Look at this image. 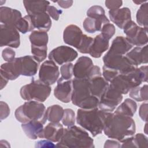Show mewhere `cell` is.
Returning a JSON list of instances; mask_svg holds the SVG:
<instances>
[{"instance_id": "obj_1", "label": "cell", "mask_w": 148, "mask_h": 148, "mask_svg": "<svg viewBox=\"0 0 148 148\" xmlns=\"http://www.w3.org/2000/svg\"><path fill=\"white\" fill-rule=\"evenodd\" d=\"M103 131L108 138L122 143L135 134V123L131 117L110 112Z\"/></svg>"}, {"instance_id": "obj_2", "label": "cell", "mask_w": 148, "mask_h": 148, "mask_svg": "<svg viewBox=\"0 0 148 148\" xmlns=\"http://www.w3.org/2000/svg\"><path fill=\"white\" fill-rule=\"evenodd\" d=\"M109 113L98 108L91 109L80 108L77 111L76 120L79 125L89 131L94 137L102 132Z\"/></svg>"}, {"instance_id": "obj_3", "label": "cell", "mask_w": 148, "mask_h": 148, "mask_svg": "<svg viewBox=\"0 0 148 148\" xmlns=\"http://www.w3.org/2000/svg\"><path fill=\"white\" fill-rule=\"evenodd\" d=\"M72 83L71 101L73 105L84 109L98 108L99 99L92 95L89 79L75 78L72 80Z\"/></svg>"}, {"instance_id": "obj_4", "label": "cell", "mask_w": 148, "mask_h": 148, "mask_svg": "<svg viewBox=\"0 0 148 148\" xmlns=\"http://www.w3.org/2000/svg\"><path fill=\"white\" fill-rule=\"evenodd\" d=\"M57 147H94V140L88 133L79 127L73 125L64 129L61 140L57 142Z\"/></svg>"}, {"instance_id": "obj_5", "label": "cell", "mask_w": 148, "mask_h": 148, "mask_svg": "<svg viewBox=\"0 0 148 148\" xmlns=\"http://www.w3.org/2000/svg\"><path fill=\"white\" fill-rule=\"evenodd\" d=\"M46 112V107L42 102L28 101L16 109L14 116L16 120L21 123L38 120L44 124L47 120Z\"/></svg>"}, {"instance_id": "obj_6", "label": "cell", "mask_w": 148, "mask_h": 148, "mask_svg": "<svg viewBox=\"0 0 148 148\" xmlns=\"http://www.w3.org/2000/svg\"><path fill=\"white\" fill-rule=\"evenodd\" d=\"M51 91L50 86L40 80H32L29 84L21 87L20 94L21 98L25 101H35L40 102L45 101Z\"/></svg>"}, {"instance_id": "obj_7", "label": "cell", "mask_w": 148, "mask_h": 148, "mask_svg": "<svg viewBox=\"0 0 148 148\" xmlns=\"http://www.w3.org/2000/svg\"><path fill=\"white\" fill-rule=\"evenodd\" d=\"M126 39L132 45L142 47L148 42L147 28L139 27L132 20L128 22L123 28Z\"/></svg>"}, {"instance_id": "obj_8", "label": "cell", "mask_w": 148, "mask_h": 148, "mask_svg": "<svg viewBox=\"0 0 148 148\" xmlns=\"http://www.w3.org/2000/svg\"><path fill=\"white\" fill-rule=\"evenodd\" d=\"M104 65L116 69L120 74H125L134 70V66L125 55H121L107 52L103 57Z\"/></svg>"}, {"instance_id": "obj_9", "label": "cell", "mask_w": 148, "mask_h": 148, "mask_svg": "<svg viewBox=\"0 0 148 148\" xmlns=\"http://www.w3.org/2000/svg\"><path fill=\"white\" fill-rule=\"evenodd\" d=\"M20 45L19 31L15 27L1 24L0 25V46H9L18 48Z\"/></svg>"}, {"instance_id": "obj_10", "label": "cell", "mask_w": 148, "mask_h": 148, "mask_svg": "<svg viewBox=\"0 0 148 148\" xmlns=\"http://www.w3.org/2000/svg\"><path fill=\"white\" fill-rule=\"evenodd\" d=\"M77 52L67 46H60L53 49L49 54L48 58L58 65L71 62L77 57Z\"/></svg>"}, {"instance_id": "obj_11", "label": "cell", "mask_w": 148, "mask_h": 148, "mask_svg": "<svg viewBox=\"0 0 148 148\" xmlns=\"http://www.w3.org/2000/svg\"><path fill=\"white\" fill-rule=\"evenodd\" d=\"M123 95L109 86L106 92L99 98L98 108L102 110L112 112L121 102Z\"/></svg>"}, {"instance_id": "obj_12", "label": "cell", "mask_w": 148, "mask_h": 148, "mask_svg": "<svg viewBox=\"0 0 148 148\" xmlns=\"http://www.w3.org/2000/svg\"><path fill=\"white\" fill-rule=\"evenodd\" d=\"M60 76L59 68L54 61L47 60L43 62L39 71V79L43 83L50 86L54 84Z\"/></svg>"}, {"instance_id": "obj_13", "label": "cell", "mask_w": 148, "mask_h": 148, "mask_svg": "<svg viewBox=\"0 0 148 148\" xmlns=\"http://www.w3.org/2000/svg\"><path fill=\"white\" fill-rule=\"evenodd\" d=\"M73 91L72 80H64L60 77L57 80V84L54 89L55 97L63 103L71 101Z\"/></svg>"}, {"instance_id": "obj_14", "label": "cell", "mask_w": 148, "mask_h": 148, "mask_svg": "<svg viewBox=\"0 0 148 148\" xmlns=\"http://www.w3.org/2000/svg\"><path fill=\"white\" fill-rule=\"evenodd\" d=\"M83 35L82 29L78 26L71 24L64 30L63 40L66 44L77 49L82 42Z\"/></svg>"}, {"instance_id": "obj_15", "label": "cell", "mask_w": 148, "mask_h": 148, "mask_svg": "<svg viewBox=\"0 0 148 148\" xmlns=\"http://www.w3.org/2000/svg\"><path fill=\"white\" fill-rule=\"evenodd\" d=\"M93 66V62L90 57L86 56L79 57L73 65V74L75 78L88 79Z\"/></svg>"}, {"instance_id": "obj_16", "label": "cell", "mask_w": 148, "mask_h": 148, "mask_svg": "<svg viewBox=\"0 0 148 148\" xmlns=\"http://www.w3.org/2000/svg\"><path fill=\"white\" fill-rule=\"evenodd\" d=\"M64 128L60 123H49L39 135V138L46 139L53 142H58L64 134Z\"/></svg>"}, {"instance_id": "obj_17", "label": "cell", "mask_w": 148, "mask_h": 148, "mask_svg": "<svg viewBox=\"0 0 148 148\" xmlns=\"http://www.w3.org/2000/svg\"><path fill=\"white\" fill-rule=\"evenodd\" d=\"M1 75L9 80H14L21 75V68L19 57L15 58L10 62H7L1 65Z\"/></svg>"}, {"instance_id": "obj_18", "label": "cell", "mask_w": 148, "mask_h": 148, "mask_svg": "<svg viewBox=\"0 0 148 148\" xmlns=\"http://www.w3.org/2000/svg\"><path fill=\"white\" fill-rule=\"evenodd\" d=\"M108 13L110 20L120 29H123L125 25L131 20V13L128 8L109 10Z\"/></svg>"}, {"instance_id": "obj_19", "label": "cell", "mask_w": 148, "mask_h": 148, "mask_svg": "<svg viewBox=\"0 0 148 148\" xmlns=\"http://www.w3.org/2000/svg\"><path fill=\"white\" fill-rule=\"evenodd\" d=\"M147 45L142 47H135L129 51L125 56L130 62L135 66L147 64Z\"/></svg>"}, {"instance_id": "obj_20", "label": "cell", "mask_w": 148, "mask_h": 148, "mask_svg": "<svg viewBox=\"0 0 148 148\" xmlns=\"http://www.w3.org/2000/svg\"><path fill=\"white\" fill-rule=\"evenodd\" d=\"M21 75L25 76H34L38 71L39 64L33 56H25L19 57Z\"/></svg>"}, {"instance_id": "obj_21", "label": "cell", "mask_w": 148, "mask_h": 148, "mask_svg": "<svg viewBox=\"0 0 148 148\" xmlns=\"http://www.w3.org/2000/svg\"><path fill=\"white\" fill-rule=\"evenodd\" d=\"M21 17H23L21 12L17 9L7 6L0 8L1 24L15 27L16 23Z\"/></svg>"}, {"instance_id": "obj_22", "label": "cell", "mask_w": 148, "mask_h": 148, "mask_svg": "<svg viewBox=\"0 0 148 148\" xmlns=\"http://www.w3.org/2000/svg\"><path fill=\"white\" fill-rule=\"evenodd\" d=\"M109 40L105 39L100 34L97 35L93 40L89 54L94 58H99L109 47Z\"/></svg>"}, {"instance_id": "obj_23", "label": "cell", "mask_w": 148, "mask_h": 148, "mask_svg": "<svg viewBox=\"0 0 148 148\" xmlns=\"http://www.w3.org/2000/svg\"><path fill=\"white\" fill-rule=\"evenodd\" d=\"M132 45L126 38L122 36L116 37L112 41L111 46L108 52L110 53L125 55L132 48Z\"/></svg>"}, {"instance_id": "obj_24", "label": "cell", "mask_w": 148, "mask_h": 148, "mask_svg": "<svg viewBox=\"0 0 148 148\" xmlns=\"http://www.w3.org/2000/svg\"><path fill=\"white\" fill-rule=\"evenodd\" d=\"M29 16L34 28H36L38 31L45 32H47L50 30L51 26V20L46 12Z\"/></svg>"}, {"instance_id": "obj_25", "label": "cell", "mask_w": 148, "mask_h": 148, "mask_svg": "<svg viewBox=\"0 0 148 148\" xmlns=\"http://www.w3.org/2000/svg\"><path fill=\"white\" fill-rule=\"evenodd\" d=\"M23 5L28 15H35L46 12L50 2L47 1H23Z\"/></svg>"}, {"instance_id": "obj_26", "label": "cell", "mask_w": 148, "mask_h": 148, "mask_svg": "<svg viewBox=\"0 0 148 148\" xmlns=\"http://www.w3.org/2000/svg\"><path fill=\"white\" fill-rule=\"evenodd\" d=\"M90 86L92 95L99 99L108 90L109 84L108 81L100 76L90 79Z\"/></svg>"}, {"instance_id": "obj_27", "label": "cell", "mask_w": 148, "mask_h": 148, "mask_svg": "<svg viewBox=\"0 0 148 148\" xmlns=\"http://www.w3.org/2000/svg\"><path fill=\"white\" fill-rule=\"evenodd\" d=\"M21 128L25 135L31 139H36L43 129V124L38 120L22 123Z\"/></svg>"}, {"instance_id": "obj_28", "label": "cell", "mask_w": 148, "mask_h": 148, "mask_svg": "<svg viewBox=\"0 0 148 148\" xmlns=\"http://www.w3.org/2000/svg\"><path fill=\"white\" fill-rule=\"evenodd\" d=\"M136 110V102L132 99L127 98L116 109L114 113L132 117Z\"/></svg>"}, {"instance_id": "obj_29", "label": "cell", "mask_w": 148, "mask_h": 148, "mask_svg": "<svg viewBox=\"0 0 148 148\" xmlns=\"http://www.w3.org/2000/svg\"><path fill=\"white\" fill-rule=\"evenodd\" d=\"M29 39L32 46L46 47L49 41V36L47 32L33 31L29 36Z\"/></svg>"}, {"instance_id": "obj_30", "label": "cell", "mask_w": 148, "mask_h": 148, "mask_svg": "<svg viewBox=\"0 0 148 148\" xmlns=\"http://www.w3.org/2000/svg\"><path fill=\"white\" fill-rule=\"evenodd\" d=\"M87 16L88 17L94 18L103 25L109 23V20L105 15L103 8L99 5H94L91 6L87 11Z\"/></svg>"}, {"instance_id": "obj_31", "label": "cell", "mask_w": 148, "mask_h": 148, "mask_svg": "<svg viewBox=\"0 0 148 148\" xmlns=\"http://www.w3.org/2000/svg\"><path fill=\"white\" fill-rule=\"evenodd\" d=\"M64 109L59 105H53L46 109L47 120L51 123H59L64 114Z\"/></svg>"}, {"instance_id": "obj_32", "label": "cell", "mask_w": 148, "mask_h": 148, "mask_svg": "<svg viewBox=\"0 0 148 148\" xmlns=\"http://www.w3.org/2000/svg\"><path fill=\"white\" fill-rule=\"evenodd\" d=\"M147 88V84H145L142 87H135L129 91V95L136 101H147L148 99Z\"/></svg>"}, {"instance_id": "obj_33", "label": "cell", "mask_w": 148, "mask_h": 148, "mask_svg": "<svg viewBox=\"0 0 148 148\" xmlns=\"http://www.w3.org/2000/svg\"><path fill=\"white\" fill-rule=\"evenodd\" d=\"M16 28L22 34L31 32L35 28L32 25L30 16L28 14L21 17L15 25Z\"/></svg>"}, {"instance_id": "obj_34", "label": "cell", "mask_w": 148, "mask_h": 148, "mask_svg": "<svg viewBox=\"0 0 148 148\" xmlns=\"http://www.w3.org/2000/svg\"><path fill=\"white\" fill-rule=\"evenodd\" d=\"M102 25L103 24L99 21L88 17H86L83 23L84 30L90 34H94L97 31H101Z\"/></svg>"}, {"instance_id": "obj_35", "label": "cell", "mask_w": 148, "mask_h": 148, "mask_svg": "<svg viewBox=\"0 0 148 148\" xmlns=\"http://www.w3.org/2000/svg\"><path fill=\"white\" fill-rule=\"evenodd\" d=\"M148 3L146 2L142 3L136 12V18L137 23L143 27L147 28V13H148Z\"/></svg>"}, {"instance_id": "obj_36", "label": "cell", "mask_w": 148, "mask_h": 148, "mask_svg": "<svg viewBox=\"0 0 148 148\" xmlns=\"http://www.w3.org/2000/svg\"><path fill=\"white\" fill-rule=\"evenodd\" d=\"M61 121L62 124L65 127H70L74 125L76 121L75 112L72 109L68 108L64 109Z\"/></svg>"}, {"instance_id": "obj_37", "label": "cell", "mask_w": 148, "mask_h": 148, "mask_svg": "<svg viewBox=\"0 0 148 148\" xmlns=\"http://www.w3.org/2000/svg\"><path fill=\"white\" fill-rule=\"evenodd\" d=\"M47 51V46L38 47L31 45V53L38 62H41L46 58Z\"/></svg>"}, {"instance_id": "obj_38", "label": "cell", "mask_w": 148, "mask_h": 148, "mask_svg": "<svg viewBox=\"0 0 148 148\" xmlns=\"http://www.w3.org/2000/svg\"><path fill=\"white\" fill-rule=\"evenodd\" d=\"M93 40L94 38L84 34L82 42L77 50L81 53L89 54L91 47L93 42Z\"/></svg>"}, {"instance_id": "obj_39", "label": "cell", "mask_w": 148, "mask_h": 148, "mask_svg": "<svg viewBox=\"0 0 148 148\" xmlns=\"http://www.w3.org/2000/svg\"><path fill=\"white\" fill-rule=\"evenodd\" d=\"M73 64L71 62L64 64L60 67V73L61 78L64 80H70L72 79L73 74Z\"/></svg>"}, {"instance_id": "obj_40", "label": "cell", "mask_w": 148, "mask_h": 148, "mask_svg": "<svg viewBox=\"0 0 148 148\" xmlns=\"http://www.w3.org/2000/svg\"><path fill=\"white\" fill-rule=\"evenodd\" d=\"M115 31L116 29L114 25L113 24L108 23L102 25L101 29V34L105 39L109 40L114 35Z\"/></svg>"}, {"instance_id": "obj_41", "label": "cell", "mask_w": 148, "mask_h": 148, "mask_svg": "<svg viewBox=\"0 0 148 148\" xmlns=\"http://www.w3.org/2000/svg\"><path fill=\"white\" fill-rule=\"evenodd\" d=\"M119 75H120V72L116 69L106 66L105 65L103 66V68H102L103 77L108 82H110L111 81H112Z\"/></svg>"}, {"instance_id": "obj_42", "label": "cell", "mask_w": 148, "mask_h": 148, "mask_svg": "<svg viewBox=\"0 0 148 148\" xmlns=\"http://www.w3.org/2000/svg\"><path fill=\"white\" fill-rule=\"evenodd\" d=\"M134 147H147V137L139 133L132 136Z\"/></svg>"}, {"instance_id": "obj_43", "label": "cell", "mask_w": 148, "mask_h": 148, "mask_svg": "<svg viewBox=\"0 0 148 148\" xmlns=\"http://www.w3.org/2000/svg\"><path fill=\"white\" fill-rule=\"evenodd\" d=\"M15 55V51L11 47H6L2 52V58L6 62H10L14 60Z\"/></svg>"}, {"instance_id": "obj_44", "label": "cell", "mask_w": 148, "mask_h": 148, "mask_svg": "<svg viewBox=\"0 0 148 148\" xmlns=\"http://www.w3.org/2000/svg\"><path fill=\"white\" fill-rule=\"evenodd\" d=\"M62 11L56 8L54 6L49 5L47 9V13L53 20L57 21L59 19L60 16L62 14Z\"/></svg>"}, {"instance_id": "obj_45", "label": "cell", "mask_w": 148, "mask_h": 148, "mask_svg": "<svg viewBox=\"0 0 148 148\" xmlns=\"http://www.w3.org/2000/svg\"><path fill=\"white\" fill-rule=\"evenodd\" d=\"M10 114V108L9 105L3 101L0 102V117L1 120L7 118Z\"/></svg>"}, {"instance_id": "obj_46", "label": "cell", "mask_w": 148, "mask_h": 148, "mask_svg": "<svg viewBox=\"0 0 148 148\" xmlns=\"http://www.w3.org/2000/svg\"><path fill=\"white\" fill-rule=\"evenodd\" d=\"M105 6L109 10H114L119 9L123 5L122 1H106Z\"/></svg>"}, {"instance_id": "obj_47", "label": "cell", "mask_w": 148, "mask_h": 148, "mask_svg": "<svg viewBox=\"0 0 148 148\" xmlns=\"http://www.w3.org/2000/svg\"><path fill=\"white\" fill-rule=\"evenodd\" d=\"M147 103H143L139 107V115L141 119L147 122Z\"/></svg>"}, {"instance_id": "obj_48", "label": "cell", "mask_w": 148, "mask_h": 148, "mask_svg": "<svg viewBox=\"0 0 148 148\" xmlns=\"http://www.w3.org/2000/svg\"><path fill=\"white\" fill-rule=\"evenodd\" d=\"M36 147H57L53 142L46 139V140H42L37 142L35 145Z\"/></svg>"}, {"instance_id": "obj_49", "label": "cell", "mask_w": 148, "mask_h": 148, "mask_svg": "<svg viewBox=\"0 0 148 148\" xmlns=\"http://www.w3.org/2000/svg\"><path fill=\"white\" fill-rule=\"evenodd\" d=\"M121 142L117 140H107L104 145V147H121Z\"/></svg>"}, {"instance_id": "obj_50", "label": "cell", "mask_w": 148, "mask_h": 148, "mask_svg": "<svg viewBox=\"0 0 148 148\" xmlns=\"http://www.w3.org/2000/svg\"><path fill=\"white\" fill-rule=\"evenodd\" d=\"M56 2L58 5H59V6H60L61 8H62L64 9H68L69 8H70L71 6H72L73 1L69 0V1H55Z\"/></svg>"}, {"instance_id": "obj_51", "label": "cell", "mask_w": 148, "mask_h": 148, "mask_svg": "<svg viewBox=\"0 0 148 148\" xmlns=\"http://www.w3.org/2000/svg\"><path fill=\"white\" fill-rule=\"evenodd\" d=\"M9 80L3 75H1V90L3 89L8 83Z\"/></svg>"}, {"instance_id": "obj_52", "label": "cell", "mask_w": 148, "mask_h": 148, "mask_svg": "<svg viewBox=\"0 0 148 148\" xmlns=\"http://www.w3.org/2000/svg\"><path fill=\"white\" fill-rule=\"evenodd\" d=\"M146 2H147V1H133V2L135 3L136 5H142V3H143Z\"/></svg>"}]
</instances>
